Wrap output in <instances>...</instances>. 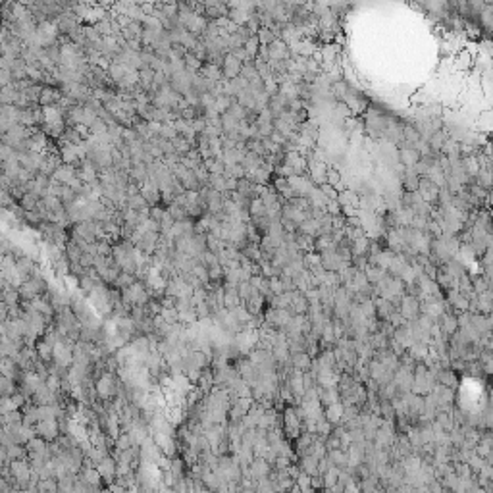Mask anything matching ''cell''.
Returning <instances> with one entry per match:
<instances>
[{"label": "cell", "mask_w": 493, "mask_h": 493, "mask_svg": "<svg viewBox=\"0 0 493 493\" xmlns=\"http://www.w3.org/2000/svg\"><path fill=\"white\" fill-rule=\"evenodd\" d=\"M241 72H243V62L237 60L233 54H225V58L222 62V74L223 77H227V81H233L237 77H241Z\"/></svg>", "instance_id": "obj_5"}, {"label": "cell", "mask_w": 493, "mask_h": 493, "mask_svg": "<svg viewBox=\"0 0 493 493\" xmlns=\"http://www.w3.org/2000/svg\"><path fill=\"white\" fill-rule=\"evenodd\" d=\"M339 472H341V470L337 468V466H332L328 472H324V487H326V489H333V487L337 485V481H339Z\"/></svg>", "instance_id": "obj_18"}, {"label": "cell", "mask_w": 493, "mask_h": 493, "mask_svg": "<svg viewBox=\"0 0 493 493\" xmlns=\"http://www.w3.org/2000/svg\"><path fill=\"white\" fill-rule=\"evenodd\" d=\"M343 414H345V408L341 407L339 403H333V405L326 408V418H328L330 424H337L339 420H343Z\"/></svg>", "instance_id": "obj_16"}, {"label": "cell", "mask_w": 493, "mask_h": 493, "mask_svg": "<svg viewBox=\"0 0 493 493\" xmlns=\"http://www.w3.org/2000/svg\"><path fill=\"white\" fill-rule=\"evenodd\" d=\"M285 431L291 437H299V433H301V418L297 416L295 410L285 412Z\"/></svg>", "instance_id": "obj_11"}, {"label": "cell", "mask_w": 493, "mask_h": 493, "mask_svg": "<svg viewBox=\"0 0 493 493\" xmlns=\"http://www.w3.org/2000/svg\"><path fill=\"white\" fill-rule=\"evenodd\" d=\"M437 422H439V426H441V428H449V426H451V418H449L447 414H439Z\"/></svg>", "instance_id": "obj_27"}, {"label": "cell", "mask_w": 493, "mask_h": 493, "mask_svg": "<svg viewBox=\"0 0 493 493\" xmlns=\"http://www.w3.org/2000/svg\"><path fill=\"white\" fill-rule=\"evenodd\" d=\"M2 395H4V397H12V395H16V380L2 376Z\"/></svg>", "instance_id": "obj_24"}, {"label": "cell", "mask_w": 493, "mask_h": 493, "mask_svg": "<svg viewBox=\"0 0 493 493\" xmlns=\"http://www.w3.org/2000/svg\"><path fill=\"white\" fill-rule=\"evenodd\" d=\"M291 364H293V368L295 370H303V368H308V364H310V357H308L307 353H293V357H291Z\"/></svg>", "instance_id": "obj_21"}, {"label": "cell", "mask_w": 493, "mask_h": 493, "mask_svg": "<svg viewBox=\"0 0 493 493\" xmlns=\"http://www.w3.org/2000/svg\"><path fill=\"white\" fill-rule=\"evenodd\" d=\"M35 431H37V437H41V439L54 441V439H58L60 424H58V420H41L35 426Z\"/></svg>", "instance_id": "obj_3"}, {"label": "cell", "mask_w": 493, "mask_h": 493, "mask_svg": "<svg viewBox=\"0 0 493 493\" xmlns=\"http://www.w3.org/2000/svg\"><path fill=\"white\" fill-rule=\"evenodd\" d=\"M95 389H97V395H99L102 401L112 399L114 395L118 393V380H116V376H114V374H108V372L102 374L99 380H97Z\"/></svg>", "instance_id": "obj_2"}, {"label": "cell", "mask_w": 493, "mask_h": 493, "mask_svg": "<svg viewBox=\"0 0 493 493\" xmlns=\"http://www.w3.org/2000/svg\"><path fill=\"white\" fill-rule=\"evenodd\" d=\"M95 468L99 470V474L102 476V480H106V481H114L116 480V476H118V462H116V458L110 455L104 456Z\"/></svg>", "instance_id": "obj_7"}, {"label": "cell", "mask_w": 493, "mask_h": 493, "mask_svg": "<svg viewBox=\"0 0 493 493\" xmlns=\"http://www.w3.org/2000/svg\"><path fill=\"white\" fill-rule=\"evenodd\" d=\"M70 339V337H68ZM68 339H64L60 343H56L54 347V353H52V360H54V366H58L60 370H66V368H72L74 366V349L72 343L68 341Z\"/></svg>", "instance_id": "obj_1"}, {"label": "cell", "mask_w": 493, "mask_h": 493, "mask_svg": "<svg viewBox=\"0 0 493 493\" xmlns=\"http://www.w3.org/2000/svg\"><path fill=\"white\" fill-rule=\"evenodd\" d=\"M246 474L251 476V480H255V481L266 480V478H270V474H272V464L266 460V458H255V460L251 462Z\"/></svg>", "instance_id": "obj_4"}, {"label": "cell", "mask_w": 493, "mask_h": 493, "mask_svg": "<svg viewBox=\"0 0 493 493\" xmlns=\"http://www.w3.org/2000/svg\"><path fill=\"white\" fill-rule=\"evenodd\" d=\"M239 305H241V297L237 293V287L225 285V289H223V307L227 308V310H233Z\"/></svg>", "instance_id": "obj_12"}, {"label": "cell", "mask_w": 493, "mask_h": 493, "mask_svg": "<svg viewBox=\"0 0 493 493\" xmlns=\"http://www.w3.org/2000/svg\"><path fill=\"white\" fill-rule=\"evenodd\" d=\"M262 303H264V297H262V293H257L255 297H251L246 303H243L246 307V310L253 314V316H259L260 314V308H262Z\"/></svg>", "instance_id": "obj_17"}, {"label": "cell", "mask_w": 493, "mask_h": 493, "mask_svg": "<svg viewBox=\"0 0 493 493\" xmlns=\"http://www.w3.org/2000/svg\"><path fill=\"white\" fill-rule=\"evenodd\" d=\"M330 460H332L333 466H337L339 470H345L349 466V456H347L345 451H339V449L330 451Z\"/></svg>", "instance_id": "obj_15"}, {"label": "cell", "mask_w": 493, "mask_h": 493, "mask_svg": "<svg viewBox=\"0 0 493 493\" xmlns=\"http://www.w3.org/2000/svg\"><path fill=\"white\" fill-rule=\"evenodd\" d=\"M268 52H270V62L272 60H284L285 56H287V47H285L284 43H278V41H274L270 47H268Z\"/></svg>", "instance_id": "obj_19"}, {"label": "cell", "mask_w": 493, "mask_h": 493, "mask_svg": "<svg viewBox=\"0 0 493 493\" xmlns=\"http://www.w3.org/2000/svg\"><path fill=\"white\" fill-rule=\"evenodd\" d=\"M416 312H418V303H416L414 299L407 297V299L403 301V307H401V314H403L405 318H414V316H416Z\"/></svg>", "instance_id": "obj_20"}, {"label": "cell", "mask_w": 493, "mask_h": 493, "mask_svg": "<svg viewBox=\"0 0 493 493\" xmlns=\"http://www.w3.org/2000/svg\"><path fill=\"white\" fill-rule=\"evenodd\" d=\"M58 102H62V93H58L52 87H45L39 97V104H43L45 108V106H58Z\"/></svg>", "instance_id": "obj_10"}, {"label": "cell", "mask_w": 493, "mask_h": 493, "mask_svg": "<svg viewBox=\"0 0 493 493\" xmlns=\"http://www.w3.org/2000/svg\"><path fill=\"white\" fill-rule=\"evenodd\" d=\"M287 493H303V491H301V487H299V485H295L291 491H287Z\"/></svg>", "instance_id": "obj_31"}, {"label": "cell", "mask_w": 493, "mask_h": 493, "mask_svg": "<svg viewBox=\"0 0 493 493\" xmlns=\"http://www.w3.org/2000/svg\"><path fill=\"white\" fill-rule=\"evenodd\" d=\"M253 403H251V397L249 399H235L231 401V407L227 410V416L231 422H243V418L246 416V412L251 410Z\"/></svg>", "instance_id": "obj_6"}, {"label": "cell", "mask_w": 493, "mask_h": 493, "mask_svg": "<svg viewBox=\"0 0 493 493\" xmlns=\"http://www.w3.org/2000/svg\"><path fill=\"white\" fill-rule=\"evenodd\" d=\"M443 328L445 330H449V332H453V330H455V320H453V318H447Z\"/></svg>", "instance_id": "obj_29"}, {"label": "cell", "mask_w": 493, "mask_h": 493, "mask_svg": "<svg viewBox=\"0 0 493 493\" xmlns=\"http://www.w3.org/2000/svg\"><path fill=\"white\" fill-rule=\"evenodd\" d=\"M141 195L145 197V200H147L148 204H156L162 198V191L154 181H147V183H143V187H141Z\"/></svg>", "instance_id": "obj_9"}, {"label": "cell", "mask_w": 493, "mask_h": 493, "mask_svg": "<svg viewBox=\"0 0 493 493\" xmlns=\"http://www.w3.org/2000/svg\"><path fill=\"white\" fill-rule=\"evenodd\" d=\"M303 493H316V489L312 487V485H308V487H305V489H301Z\"/></svg>", "instance_id": "obj_30"}, {"label": "cell", "mask_w": 493, "mask_h": 493, "mask_svg": "<svg viewBox=\"0 0 493 493\" xmlns=\"http://www.w3.org/2000/svg\"><path fill=\"white\" fill-rule=\"evenodd\" d=\"M35 403L39 407H45V405H58V395L56 391H52L47 383H43L41 387L37 389V393L33 395Z\"/></svg>", "instance_id": "obj_8"}, {"label": "cell", "mask_w": 493, "mask_h": 493, "mask_svg": "<svg viewBox=\"0 0 493 493\" xmlns=\"http://www.w3.org/2000/svg\"><path fill=\"white\" fill-rule=\"evenodd\" d=\"M318 464H320V460L316 456L307 455L303 456V460H301V470L305 474H308V476H318Z\"/></svg>", "instance_id": "obj_14"}, {"label": "cell", "mask_w": 493, "mask_h": 493, "mask_svg": "<svg viewBox=\"0 0 493 493\" xmlns=\"http://www.w3.org/2000/svg\"><path fill=\"white\" fill-rule=\"evenodd\" d=\"M110 491L112 493H127V487H123V485H120V483H112L110 485Z\"/></svg>", "instance_id": "obj_28"}, {"label": "cell", "mask_w": 493, "mask_h": 493, "mask_svg": "<svg viewBox=\"0 0 493 493\" xmlns=\"http://www.w3.org/2000/svg\"><path fill=\"white\" fill-rule=\"evenodd\" d=\"M259 43H260L259 37H255V35H253V37L245 43V49H246V52H249L251 56H255V54H257V50H259Z\"/></svg>", "instance_id": "obj_25"}, {"label": "cell", "mask_w": 493, "mask_h": 493, "mask_svg": "<svg viewBox=\"0 0 493 493\" xmlns=\"http://www.w3.org/2000/svg\"><path fill=\"white\" fill-rule=\"evenodd\" d=\"M70 493H91V487H89V485H85L83 481L77 478V481H75V487Z\"/></svg>", "instance_id": "obj_26"}, {"label": "cell", "mask_w": 493, "mask_h": 493, "mask_svg": "<svg viewBox=\"0 0 493 493\" xmlns=\"http://www.w3.org/2000/svg\"><path fill=\"white\" fill-rule=\"evenodd\" d=\"M20 368H22V366L18 364V360H16V358H10V357L2 358V376L16 380V378H18V374H20Z\"/></svg>", "instance_id": "obj_13"}, {"label": "cell", "mask_w": 493, "mask_h": 493, "mask_svg": "<svg viewBox=\"0 0 493 493\" xmlns=\"http://www.w3.org/2000/svg\"><path fill=\"white\" fill-rule=\"evenodd\" d=\"M114 284L118 285V287H123V289H127V287H131V285L135 284V278H133V274L122 272V274L118 276V280H116Z\"/></svg>", "instance_id": "obj_23"}, {"label": "cell", "mask_w": 493, "mask_h": 493, "mask_svg": "<svg viewBox=\"0 0 493 493\" xmlns=\"http://www.w3.org/2000/svg\"><path fill=\"white\" fill-rule=\"evenodd\" d=\"M231 312H233V316H235V318L239 320V324H246V322H251V320H253V314H251V312L246 310L245 305H239V307L233 308Z\"/></svg>", "instance_id": "obj_22"}]
</instances>
